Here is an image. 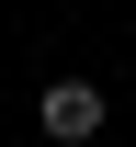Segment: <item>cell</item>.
I'll return each instance as SVG.
<instances>
[{"mask_svg":"<svg viewBox=\"0 0 136 147\" xmlns=\"http://www.w3.org/2000/svg\"><path fill=\"white\" fill-rule=\"evenodd\" d=\"M102 125H114V102H102L91 79H57V91H45V136H57V147H91Z\"/></svg>","mask_w":136,"mask_h":147,"instance_id":"obj_1","label":"cell"}]
</instances>
